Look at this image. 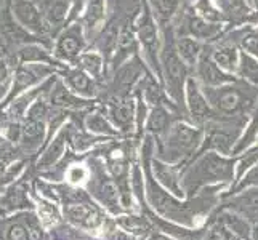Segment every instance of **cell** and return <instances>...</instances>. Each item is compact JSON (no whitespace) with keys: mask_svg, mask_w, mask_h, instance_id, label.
Instances as JSON below:
<instances>
[{"mask_svg":"<svg viewBox=\"0 0 258 240\" xmlns=\"http://www.w3.org/2000/svg\"><path fill=\"white\" fill-rule=\"evenodd\" d=\"M175 31L172 24L164 26V40L161 50V69H162V84L165 92L172 96L176 104H183L184 88L189 78V66L184 63L175 43Z\"/></svg>","mask_w":258,"mask_h":240,"instance_id":"6da1fadb","label":"cell"},{"mask_svg":"<svg viewBox=\"0 0 258 240\" xmlns=\"http://www.w3.org/2000/svg\"><path fill=\"white\" fill-rule=\"evenodd\" d=\"M255 88L245 80H234L220 87H202L212 109L221 114L236 115L250 111L255 104Z\"/></svg>","mask_w":258,"mask_h":240,"instance_id":"7a4b0ae2","label":"cell"},{"mask_svg":"<svg viewBox=\"0 0 258 240\" xmlns=\"http://www.w3.org/2000/svg\"><path fill=\"white\" fill-rule=\"evenodd\" d=\"M135 31L140 42V47L143 48L145 58L149 63L153 72L162 82V69H161V50L162 40L159 35V23L154 18L153 12L146 0H141V12L135 20Z\"/></svg>","mask_w":258,"mask_h":240,"instance_id":"3957f363","label":"cell"},{"mask_svg":"<svg viewBox=\"0 0 258 240\" xmlns=\"http://www.w3.org/2000/svg\"><path fill=\"white\" fill-rule=\"evenodd\" d=\"M85 48L84 39V26L73 24L66 28L58 37L55 47V56L59 61H76L82 55V50Z\"/></svg>","mask_w":258,"mask_h":240,"instance_id":"277c9868","label":"cell"},{"mask_svg":"<svg viewBox=\"0 0 258 240\" xmlns=\"http://www.w3.org/2000/svg\"><path fill=\"white\" fill-rule=\"evenodd\" d=\"M141 77H143V63L137 55L115 69V75L112 78L114 96H128L141 80Z\"/></svg>","mask_w":258,"mask_h":240,"instance_id":"5b68a950","label":"cell"},{"mask_svg":"<svg viewBox=\"0 0 258 240\" xmlns=\"http://www.w3.org/2000/svg\"><path fill=\"white\" fill-rule=\"evenodd\" d=\"M196 78L202 87H220L229 82H234L236 77L233 74H228L221 69L215 59L212 58V51H207V48H204L198 64H196Z\"/></svg>","mask_w":258,"mask_h":240,"instance_id":"8992f818","label":"cell"},{"mask_svg":"<svg viewBox=\"0 0 258 240\" xmlns=\"http://www.w3.org/2000/svg\"><path fill=\"white\" fill-rule=\"evenodd\" d=\"M12 12L16 21L20 23L24 29L34 34H43L48 31V24L43 18V13L37 8L32 0H13Z\"/></svg>","mask_w":258,"mask_h":240,"instance_id":"52a82bcc","label":"cell"},{"mask_svg":"<svg viewBox=\"0 0 258 240\" xmlns=\"http://www.w3.org/2000/svg\"><path fill=\"white\" fill-rule=\"evenodd\" d=\"M180 26H183V32L176 37L189 35L198 40H213L221 34V23H210L196 12H184L180 20Z\"/></svg>","mask_w":258,"mask_h":240,"instance_id":"ba28073f","label":"cell"},{"mask_svg":"<svg viewBox=\"0 0 258 240\" xmlns=\"http://www.w3.org/2000/svg\"><path fill=\"white\" fill-rule=\"evenodd\" d=\"M186 108H188L191 117L196 122H206L213 115V109L207 101V96L202 90V85L198 82V78L189 77L184 88Z\"/></svg>","mask_w":258,"mask_h":240,"instance_id":"9c48e42d","label":"cell"},{"mask_svg":"<svg viewBox=\"0 0 258 240\" xmlns=\"http://www.w3.org/2000/svg\"><path fill=\"white\" fill-rule=\"evenodd\" d=\"M51 66H47V64H24V66H20L16 69L15 72V80H13V87H12V92H10V98L15 96L16 93H20L21 90H26L28 87H32L35 84H39L40 80H43L47 75H50L53 72Z\"/></svg>","mask_w":258,"mask_h":240,"instance_id":"30bf717a","label":"cell"},{"mask_svg":"<svg viewBox=\"0 0 258 240\" xmlns=\"http://www.w3.org/2000/svg\"><path fill=\"white\" fill-rule=\"evenodd\" d=\"M108 112L115 125H119L122 130H132L133 122H135V103L128 96H112L109 101Z\"/></svg>","mask_w":258,"mask_h":240,"instance_id":"8fae6325","label":"cell"},{"mask_svg":"<svg viewBox=\"0 0 258 240\" xmlns=\"http://www.w3.org/2000/svg\"><path fill=\"white\" fill-rule=\"evenodd\" d=\"M201 141V131L192 128L186 123H176L172 127L170 136H168V146L176 154H181L184 150H192Z\"/></svg>","mask_w":258,"mask_h":240,"instance_id":"7c38bea8","label":"cell"},{"mask_svg":"<svg viewBox=\"0 0 258 240\" xmlns=\"http://www.w3.org/2000/svg\"><path fill=\"white\" fill-rule=\"evenodd\" d=\"M64 82L76 95H81L85 98H92L96 95V84L90 74H87L81 67H71L66 69L64 72Z\"/></svg>","mask_w":258,"mask_h":240,"instance_id":"4fadbf2b","label":"cell"},{"mask_svg":"<svg viewBox=\"0 0 258 240\" xmlns=\"http://www.w3.org/2000/svg\"><path fill=\"white\" fill-rule=\"evenodd\" d=\"M196 172L204 178L210 176V178H217V180H223V178H229L231 173H233V165L223 157L210 152L199 160Z\"/></svg>","mask_w":258,"mask_h":240,"instance_id":"5bb4252c","label":"cell"},{"mask_svg":"<svg viewBox=\"0 0 258 240\" xmlns=\"http://www.w3.org/2000/svg\"><path fill=\"white\" fill-rule=\"evenodd\" d=\"M239 56H241V53L237 51V47L231 42H223L212 48V58L228 74H234L237 70Z\"/></svg>","mask_w":258,"mask_h":240,"instance_id":"9a60e30c","label":"cell"},{"mask_svg":"<svg viewBox=\"0 0 258 240\" xmlns=\"http://www.w3.org/2000/svg\"><path fill=\"white\" fill-rule=\"evenodd\" d=\"M0 31H2L4 37L8 42L13 43H20V42H28V40H37L34 39L32 35H29V31L24 29L20 23L15 21L13 13L10 10H4L0 12Z\"/></svg>","mask_w":258,"mask_h":240,"instance_id":"2e32d148","label":"cell"},{"mask_svg":"<svg viewBox=\"0 0 258 240\" xmlns=\"http://www.w3.org/2000/svg\"><path fill=\"white\" fill-rule=\"evenodd\" d=\"M43 18L48 28H61L66 23L71 0H42Z\"/></svg>","mask_w":258,"mask_h":240,"instance_id":"e0dca14e","label":"cell"},{"mask_svg":"<svg viewBox=\"0 0 258 240\" xmlns=\"http://www.w3.org/2000/svg\"><path fill=\"white\" fill-rule=\"evenodd\" d=\"M217 7L223 13L225 20L231 23H242L253 16L247 0H217Z\"/></svg>","mask_w":258,"mask_h":240,"instance_id":"ac0fdd59","label":"cell"},{"mask_svg":"<svg viewBox=\"0 0 258 240\" xmlns=\"http://www.w3.org/2000/svg\"><path fill=\"white\" fill-rule=\"evenodd\" d=\"M146 2L157 23L162 28L170 24L172 20H175L181 7V0H146Z\"/></svg>","mask_w":258,"mask_h":240,"instance_id":"d6986e66","label":"cell"},{"mask_svg":"<svg viewBox=\"0 0 258 240\" xmlns=\"http://www.w3.org/2000/svg\"><path fill=\"white\" fill-rule=\"evenodd\" d=\"M175 43H176V50H178V53H180V56L183 58V61L191 69H194L196 64H198V61H199L201 53L204 50L201 45V40L189 37V35H183V37H176Z\"/></svg>","mask_w":258,"mask_h":240,"instance_id":"ffe728a7","label":"cell"},{"mask_svg":"<svg viewBox=\"0 0 258 240\" xmlns=\"http://www.w3.org/2000/svg\"><path fill=\"white\" fill-rule=\"evenodd\" d=\"M104 16H106V0H88L82 20V26L87 31V34H92L104 21Z\"/></svg>","mask_w":258,"mask_h":240,"instance_id":"44dd1931","label":"cell"},{"mask_svg":"<svg viewBox=\"0 0 258 240\" xmlns=\"http://www.w3.org/2000/svg\"><path fill=\"white\" fill-rule=\"evenodd\" d=\"M51 104L59 106V108H82L87 103L71 93L63 82L56 80L55 85L51 87Z\"/></svg>","mask_w":258,"mask_h":240,"instance_id":"7402d4cb","label":"cell"},{"mask_svg":"<svg viewBox=\"0 0 258 240\" xmlns=\"http://www.w3.org/2000/svg\"><path fill=\"white\" fill-rule=\"evenodd\" d=\"M236 74L245 80L247 84H250L258 88V58L247 51H242L239 56V66Z\"/></svg>","mask_w":258,"mask_h":240,"instance_id":"603a6c76","label":"cell"},{"mask_svg":"<svg viewBox=\"0 0 258 240\" xmlns=\"http://www.w3.org/2000/svg\"><path fill=\"white\" fill-rule=\"evenodd\" d=\"M18 56H20L21 63H40L51 66L55 64V61L48 55V51L39 45H34V43H24L18 51Z\"/></svg>","mask_w":258,"mask_h":240,"instance_id":"cb8c5ba5","label":"cell"},{"mask_svg":"<svg viewBox=\"0 0 258 240\" xmlns=\"http://www.w3.org/2000/svg\"><path fill=\"white\" fill-rule=\"evenodd\" d=\"M77 66L84 69L87 74H90L93 78H100L101 72H103V56L100 53H95V51H88V53H82L81 56L76 59Z\"/></svg>","mask_w":258,"mask_h":240,"instance_id":"d4e9b609","label":"cell"},{"mask_svg":"<svg viewBox=\"0 0 258 240\" xmlns=\"http://www.w3.org/2000/svg\"><path fill=\"white\" fill-rule=\"evenodd\" d=\"M168 122H170V114H168L167 108L165 106H157V108H153V111L148 115L146 128L151 133L161 135L168 128Z\"/></svg>","mask_w":258,"mask_h":240,"instance_id":"484cf974","label":"cell"},{"mask_svg":"<svg viewBox=\"0 0 258 240\" xmlns=\"http://www.w3.org/2000/svg\"><path fill=\"white\" fill-rule=\"evenodd\" d=\"M143 98H145V103H148L149 106H153V108H157V106H165L167 108V98L164 95V90L161 88L156 80L153 77H148L146 82L143 84Z\"/></svg>","mask_w":258,"mask_h":240,"instance_id":"4316f807","label":"cell"},{"mask_svg":"<svg viewBox=\"0 0 258 240\" xmlns=\"http://www.w3.org/2000/svg\"><path fill=\"white\" fill-rule=\"evenodd\" d=\"M194 12L210 23H223L225 21L223 13L220 12L217 4H213L212 0H198L194 5Z\"/></svg>","mask_w":258,"mask_h":240,"instance_id":"83f0119b","label":"cell"},{"mask_svg":"<svg viewBox=\"0 0 258 240\" xmlns=\"http://www.w3.org/2000/svg\"><path fill=\"white\" fill-rule=\"evenodd\" d=\"M233 143H234L233 136H231L228 131H223V130L213 133L212 138H210V144L215 149H218L220 152H223V154L229 152V149H231V146H233Z\"/></svg>","mask_w":258,"mask_h":240,"instance_id":"f1b7e54d","label":"cell"},{"mask_svg":"<svg viewBox=\"0 0 258 240\" xmlns=\"http://www.w3.org/2000/svg\"><path fill=\"white\" fill-rule=\"evenodd\" d=\"M154 172L164 184H167L168 188H172V189H176V180L170 167H167L161 162H154Z\"/></svg>","mask_w":258,"mask_h":240,"instance_id":"f546056e","label":"cell"},{"mask_svg":"<svg viewBox=\"0 0 258 240\" xmlns=\"http://www.w3.org/2000/svg\"><path fill=\"white\" fill-rule=\"evenodd\" d=\"M88 128L92 131H96V133H106V135H112L114 130L112 127L108 123L101 114H93L88 117Z\"/></svg>","mask_w":258,"mask_h":240,"instance_id":"4dcf8cb0","label":"cell"},{"mask_svg":"<svg viewBox=\"0 0 258 240\" xmlns=\"http://www.w3.org/2000/svg\"><path fill=\"white\" fill-rule=\"evenodd\" d=\"M68 181L71 184H74V186H79V184H82L87 181V178H88V170L84 167V165H74V167H71L68 173Z\"/></svg>","mask_w":258,"mask_h":240,"instance_id":"1f68e13d","label":"cell"},{"mask_svg":"<svg viewBox=\"0 0 258 240\" xmlns=\"http://www.w3.org/2000/svg\"><path fill=\"white\" fill-rule=\"evenodd\" d=\"M7 75V66H5V63L2 59H0V78L2 77H5Z\"/></svg>","mask_w":258,"mask_h":240,"instance_id":"d6a6232c","label":"cell"}]
</instances>
